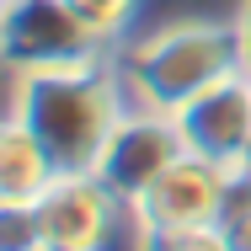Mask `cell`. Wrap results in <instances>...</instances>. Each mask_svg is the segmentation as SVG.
<instances>
[{"instance_id": "1", "label": "cell", "mask_w": 251, "mask_h": 251, "mask_svg": "<svg viewBox=\"0 0 251 251\" xmlns=\"http://www.w3.org/2000/svg\"><path fill=\"white\" fill-rule=\"evenodd\" d=\"M118 80L123 97L139 112H182L193 97L208 86H219L225 75L241 70V43H235V22H214V16H171L150 32H134L123 43Z\"/></svg>"}, {"instance_id": "2", "label": "cell", "mask_w": 251, "mask_h": 251, "mask_svg": "<svg viewBox=\"0 0 251 251\" xmlns=\"http://www.w3.org/2000/svg\"><path fill=\"white\" fill-rule=\"evenodd\" d=\"M182 155H187V139H182L176 112H139V107H128L123 123L112 128L101 160H97V176L123 198V208H134Z\"/></svg>"}, {"instance_id": "3", "label": "cell", "mask_w": 251, "mask_h": 251, "mask_svg": "<svg viewBox=\"0 0 251 251\" xmlns=\"http://www.w3.org/2000/svg\"><path fill=\"white\" fill-rule=\"evenodd\" d=\"M182 139L187 155H198L219 171H251V75L235 70L219 86H208L203 97H193L182 112Z\"/></svg>"}, {"instance_id": "4", "label": "cell", "mask_w": 251, "mask_h": 251, "mask_svg": "<svg viewBox=\"0 0 251 251\" xmlns=\"http://www.w3.org/2000/svg\"><path fill=\"white\" fill-rule=\"evenodd\" d=\"M64 5L80 16V27L97 38L101 49H118V43H128V38H134L139 0H64Z\"/></svg>"}, {"instance_id": "5", "label": "cell", "mask_w": 251, "mask_h": 251, "mask_svg": "<svg viewBox=\"0 0 251 251\" xmlns=\"http://www.w3.org/2000/svg\"><path fill=\"white\" fill-rule=\"evenodd\" d=\"M235 43H241V70L251 75V0H241L235 11Z\"/></svg>"}]
</instances>
